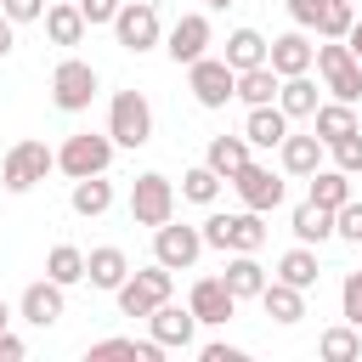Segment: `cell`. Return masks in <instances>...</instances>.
Returning <instances> with one entry per match:
<instances>
[{
    "instance_id": "obj_2",
    "label": "cell",
    "mask_w": 362,
    "mask_h": 362,
    "mask_svg": "<svg viewBox=\"0 0 362 362\" xmlns=\"http://www.w3.org/2000/svg\"><path fill=\"white\" fill-rule=\"evenodd\" d=\"M260 243H266V221H260V209H238V215H209L204 221V249H221V255H232V249H243V255H260Z\"/></svg>"
},
{
    "instance_id": "obj_41",
    "label": "cell",
    "mask_w": 362,
    "mask_h": 362,
    "mask_svg": "<svg viewBox=\"0 0 362 362\" xmlns=\"http://www.w3.org/2000/svg\"><path fill=\"white\" fill-rule=\"evenodd\" d=\"M45 6H51V0H0V11H6L11 23H40Z\"/></svg>"
},
{
    "instance_id": "obj_40",
    "label": "cell",
    "mask_w": 362,
    "mask_h": 362,
    "mask_svg": "<svg viewBox=\"0 0 362 362\" xmlns=\"http://www.w3.org/2000/svg\"><path fill=\"white\" fill-rule=\"evenodd\" d=\"M339 311H345V322L362 328V272H351V277L339 283Z\"/></svg>"
},
{
    "instance_id": "obj_6",
    "label": "cell",
    "mask_w": 362,
    "mask_h": 362,
    "mask_svg": "<svg viewBox=\"0 0 362 362\" xmlns=\"http://www.w3.org/2000/svg\"><path fill=\"white\" fill-rule=\"evenodd\" d=\"M317 74H322V85L334 90V102H356V96H362V62L351 57L345 40H322V45H317Z\"/></svg>"
},
{
    "instance_id": "obj_44",
    "label": "cell",
    "mask_w": 362,
    "mask_h": 362,
    "mask_svg": "<svg viewBox=\"0 0 362 362\" xmlns=\"http://www.w3.org/2000/svg\"><path fill=\"white\" fill-rule=\"evenodd\" d=\"M198 356H204V362H243V351H238V345H221V339H215V345H204Z\"/></svg>"
},
{
    "instance_id": "obj_24",
    "label": "cell",
    "mask_w": 362,
    "mask_h": 362,
    "mask_svg": "<svg viewBox=\"0 0 362 362\" xmlns=\"http://www.w3.org/2000/svg\"><path fill=\"white\" fill-rule=\"evenodd\" d=\"M277 90H283V74H277L272 62L238 74V102H243V107H266V102H277Z\"/></svg>"
},
{
    "instance_id": "obj_10",
    "label": "cell",
    "mask_w": 362,
    "mask_h": 362,
    "mask_svg": "<svg viewBox=\"0 0 362 362\" xmlns=\"http://www.w3.org/2000/svg\"><path fill=\"white\" fill-rule=\"evenodd\" d=\"M113 34H119V45L124 51H153L158 40H164V28H158V6L153 0H124L119 6V17H113Z\"/></svg>"
},
{
    "instance_id": "obj_29",
    "label": "cell",
    "mask_w": 362,
    "mask_h": 362,
    "mask_svg": "<svg viewBox=\"0 0 362 362\" xmlns=\"http://www.w3.org/2000/svg\"><path fill=\"white\" fill-rule=\"evenodd\" d=\"M288 232L300 238V243H328L334 238V209H322V204H300L294 215H288Z\"/></svg>"
},
{
    "instance_id": "obj_43",
    "label": "cell",
    "mask_w": 362,
    "mask_h": 362,
    "mask_svg": "<svg viewBox=\"0 0 362 362\" xmlns=\"http://www.w3.org/2000/svg\"><path fill=\"white\" fill-rule=\"evenodd\" d=\"M283 6H288L294 28H317V17H322V0H283Z\"/></svg>"
},
{
    "instance_id": "obj_34",
    "label": "cell",
    "mask_w": 362,
    "mask_h": 362,
    "mask_svg": "<svg viewBox=\"0 0 362 362\" xmlns=\"http://www.w3.org/2000/svg\"><path fill=\"white\" fill-rule=\"evenodd\" d=\"M45 277H57L62 288L85 283V249H74V243H57V249L45 255Z\"/></svg>"
},
{
    "instance_id": "obj_37",
    "label": "cell",
    "mask_w": 362,
    "mask_h": 362,
    "mask_svg": "<svg viewBox=\"0 0 362 362\" xmlns=\"http://www.w3.org/2000/svg\"><path fill=\"white\" fill-rule=\"evenodd\" d=\"M181 198H192V204H215V198H221V175H215L209 164H192V170L181 175Z\"/></svg>"
},
{
    "instance_id": "obj_20",
    "label": "cell",
    "mask_w": 362,
    "mask_h": 362,
    "mask_svg": "<svg viewBox=\"0 0 362 362\" xmlns=\"http://www.w3.org/2000/svg\"><path fill=\"white\" fill-rule=\"evenodd\" d=\"M243 136H249V147H283V136H288V113L277 107V102H266V107H249V119H243Z\"/></svg>"
},
{
    "instance_id": "obj_15",
    "label": "cell",
    "mask_w": 362,
    "mask_h": 362,
    "mask_svg": "<svg viewBox=\"0 0 362 362\" xmlns=\"http://www.w3.org/2000/svg\"><path fill=\"white\" fill-rule=\"evenodd\" d=\"M147 334H153L164 351H187V345H192V334H198V317H192V305L164 300V305L147 317Z\"/></svg>"
},
{
    "instance_id": "obj_19",
    "label": "cell",
    "mask_w": 362,
    "mask_h": 362,
    "mask_svg": "<svg viewBox=\"0 0 362 362\" xmlns=\"http://www.w3.org/2000/svg\"><path fill=\"white\" fill-rule=\"evenodd\" d=\"M260 311H266L272 322H283V328H294V322L305 317V288H294V283H283V277H272V283L260 288Z\"/></svg>"
},
{
    "instance_id": "obj_27",
    "label": "cell",
    "mask_w": 362,
    "mask_h": 362,
    "mask_svg": "<svg viewBox=\"0 0 362 362\" xmlns=\"http://www.w3.org/2000/svg\"><path fill=\"white\" fill-rule=\"evenodd\" d=\"M311 119H317V136H322L328 147H334V141H345L351 130H362V119H356V102H322Z\"/></svg>"
},
{
    "instance_id": "obj_38",
    "label": "cell",
    "mask_w": 362,
    "mask_h": 362,
    "mask_svg": "<svg viewBox=\"0 0 362 362\" xmlns=\"http://www.w3.org/2000/svg\"><path fill=\"white\" fill-rule=\"evenodd\" d=\"M334 238L362 243V198H345V204L334 209Z\"/></svg>"
},
{
    "instance_id": "obj_47",
    "label": "cell",
    "mask_w": 362,
    "mask_h": 362,
    "mask_svg": "<svg viewBox=\"0 0 362 362\" xmlns=\"http://www.w3.org/2000/svg\"><path fill=\"white\" fill-rule=\"evenodd\" d=\"M345 45H351V57H356V62H362V23H356V28H351V34H345Z\"/></svg>"
},
{
    "instance_id": "obj_35",
    "label": "cell",
    "mask_w": 362,
    "mask_h": 362,
    "mask_svg": "<svg viewBox=\"0 0 362 362\" xmlns=\"http://www.w3.org/2000/svg\"><path fill=\"white\" fill-rule=\"evenodd\" d=\"M345 198H351V175H345L339 164H334V170H317V175H311V204H322V209H339Z\"/></svg>"
},
{
    "instance_id": "obj_49",
    "label": "cell",
    "mask_w": 362,
    "mask_h": 362,
    "mask_svg": "<svg viewBox=\"0 0 362 362\" xmlns=\"http://www.w3.org/2000/svg\"><path fill=\"white\" fill-rule=\"evenodd\" d=\"M209 6H215V11H226V6H232V0H209Z\"/></svg>"
},
{
    "instance_id": "obj_30",
    "label": "cell",
    "mask_w": 362,
    "mask_h": 362,
    "mask_svg": "<svg viewBox=\"0 0 362 362\" xmlns=\"http://www.w3.org/2000/svg\"><path fill=\"white\" fill-rule=\"evenodd\" d=\"M317 356L322 362H362V328L356 322H339L317 339Z\"/></svg>"
},
{
    "instance_id": "obj_4",
    "label": "cell",
    "mask_w": 362,
    "mask_h": 362,
    "mask_svg": "<svg viewBox=\"0 0 362 362\" xmlns=\"http://www.w3.org/2000/svg\"><path fill=\"white\" fill-rule=\"evenodd\" d=\"M113 136H90V130H79V136H68L62 147H57V170L68 175V181H85V175H107V164H113Z\"/></svg>"
},
{
    "instance_id": "obj_33",
    "label": "cell",
    "mask_w": 362,
    "mask_h": 362,
    "mask_svg": "<svg viewBox=\"0 0 362 362\" xmlns=\"http://www.w3.org/2000/svg\"><path fill=\"white\" fill-rule=\"evenodd\" d=\"M277 277L294 283V288H311V283L322 277V272H317V249H311V243H294V249L277 260Z\"/></svg>"
},
{
    "instance_id": "obj_22",
    "label": "cell",
    "mask_w": 362,
    "mask_h": 362,
    "mask_svg": "<svg viewBox=\"0 0 362 362\" xmlns=\"http://www.w3.org/2000/svg\"><path fill=\"white\" fill-rule=\"evenodd\" d=\"M85 11H79V0H51L45 6V34H51V45H79L85 40Z\"/></svg>"
},
{
    "instance_id": "obj_45",
    "label": "cell",
    "mask_w": 362,
    "mask_h": 362,
    "mask_svg": "<svg viewBox=\"0 0 362 362\" xmlns=\"http://www.w3.org/2000/svg\"><path fill=\"white\" fill-rule=\"evenodd\" d=\"M23 356H28V345H23V339L6 328V334H0V362H23Z\"/></svg>"
},
{
    "instance_id": "obj_17",
    "label": "cell",
    "mask_w": 362,
    "mask_h": 362,
    "mask_svg": "<svg viewBox=\"0 0 362 362\" xmlns=\"http://www.w3.org/2000/svg\"><path fill=\"white\" fill-rule=\"evenodd\" d=\"M266 62H272L283 79H294V74H311V68H317V45L305 40V28H288V34H277V40H272Z\"/></svg>"
},
{
    "instance_id": "obj_42",
    "label": "cell",
    "mask_w": 362,
    "mask_h": 362,
    "mask_svg": "<svg viewBox=\"0 0 362 362\" xmlns=\"http://www.w3.org/2000/svg\"><path fill=\"white\" fill-rule=\"evenodd\" d=\"M119 6H124V0H79V11H85V23H90V28H96V23H113V17H119Z\"/></svg>"
},
{
    "instance_id": "obj_36",
    "label": "cell",
    "mask_w": 362,
    "mask_h": 362,
    "mask_svg": "<svg viewBox=\"0 0 362 362\" xmlns=\"http://www.w3.org/2000/svg\"><path fill=\"white\" fill-rule=\"evenodd\" d=\"M351 28H356V6H351V0H322L317 34H322V40H345Z\"/></svg>"
},
{
    "instance_id": "obj_12",
    "label": "cell",
    "mask_w": 362,
    "mask_h": 362,
    "mask_svg": "<svg viewBox=\"0 0 362 362\" xmlns=\"http://www.w3.org/2000/svg\"><path fill=\"white\" fill-rule=\"evenodd\" d=\"M198 255H204V226H175V221L153 226V260H164L170 272H187Z\"/></svg>"
},
{
    "instance_id": "obj_1",
    "label": "cell",
    "mask_w": 362,
    "mask_h": 362,
    "mask_svg": "<svg viewBox=\"0 0 362 362\" xmlns=\"http://www.w3.org/2000/svg\"><path fill=\"white\" fill-rule=\"evenodd\" d=\"M170 288H175V272H170L164 260H153V266L130 272V277L113 288V300H119V317H153V311L170 300Z\"/></svg>"
},
{
    "instance_id": "obj_46",
    "label": "cell",
    "mask_w": 362,
    "mask_h": 362,
    "mask_svg": "<svg viewBox=\"0 0 362 362\" xmlns=\"http://www.w3.org/2000/svg\"><path fill=\"white\" fill-rule=\"evenodd\" d=\"M11 45H17V23H11L6 11H0V62L11 57Z\"/></svg>"
},
{
    "instance_id": "obj_48",
    "label": "cell",
    "mask_w": 362,
    "mask_h": 362,
    "mask_svg": "<svg viewBox=\"0 0 362 362\" xmlns=\"http://www.w3.org/2000/svg\"><path fill=\"white\" fill-rule=\"evenodd\" d=\"M6 328H11V311H6V300H0V334H6Z\"/></svg>"
},
{
    "instance_id": "obj_21",
    "label": "cell",
    "mask_w": 362,
    "mask_h": 362,
    "mask_svg": "<svg viewBox=\"0 0 362 362\" xmlns=\"http://www.w3.org/2000/svg\"><path fill=\"white\" fill-rule=\"evenodd\" d=\"M124 277H130V260H124V249L102 243V249H90V255H85V283H90V288H107V294H113Z\"/></svg>"
},
{
    "instance_id": "obj_3",
    "label": "cell",
    "mask_w": 362,
    "mask_h": 362,
    "mask_svg": "<svg viewBox=\"0 0 362 362\" xmlns=\"http://www.w3.org/2000/svg\"><path fill=\"white\" fill-rule=\"evenodd\" d=\"M107 136L119 141V147H147L153 141V102L141 96V90H113V102H107Z\"/></svg>"
},
{
    "instance_id": "obj_39",
    "label": "cell",
    "mask_w": 362,
    "mask_h": 362,
    "mask_svg": "<svg viewBox=\"0 0 362 362\" xmlns=\"http://www.w3.org/2000/svg\"><path fill=\"white\" fill-rule=\"evenodd\" d=\"M328 153H334V164H339L345 175H362V130H351V136H345V141H334Z\"/></svg>"
},
{
    "instance_id": "obj_5",
    "label": "cell",
    "mask_w": 362,
    "mask_h": 362,
    "mask_svg": "<svg viewBox=\"0 0 362 362\" xmlns=\"http://www.w3.org/2000/svg\"><path fill=\"white\" fill-rule=\"evenodd\" d=\"M96 90H102V79H96V68H90V62L62 57V62L51 68V102H57L62 113H85V107L96 102Z\"/></svg>"
},
{
    "instance_id": "obj_16",
    "label": "cell",
    "mask_w": 362,
    "mask_h": 362,
    "mask_svg": "<svg viewBox=\"0 0 362 362\" xmlns=\"http://www.w3.org/2000/svg\"><path fill=\"white\" fill-rule=\"evenodd\" d=\"M68 288L57 283V277H40V283H28L23 288V300H17V311H23V322H34V328H51V322H62V300Z\"/></svg>"
},
{
    "instance_id": "obj_23",
    "label": "cell",
    "mask_w": 362,
    "mask_h": 362,
    "mask_svg": "<svg viewBox=\"0 0 362 362\" xmlns=\"http://www.w3.org/2000/svg\"><path fill=\"white\" fill-rule=\"evenodd\" d=\"M221 277H226V288H232L238 300H260V288L272 283V277H266V266H260L255 255H243V249H232V260H226V272H221Z\"/></svg>"
},
{
    "instance_id": "obj_25",
    "label": "cell",
    "mask_w": 362,
    "mask_h": 362,
    "mask_svg": "<svg viewBox=\"0 0 362 362\" xmlns=\"http://www.w3.org/2000/svg\"><path fill=\"white\" fill-rule=\"evenodd\" d=\"M266 51H272V40H266L260 28H232V34H226V51H221V57H226V62H232V68L243 74V68H260V62H266Z\"/></svg>"
},
{
    "instance_id": "obj_18",
    "label": "cell",
    "mask_w": 362,
    "mask_h": 362,
    "mask_svg": "<svg viewBox=\"0 0 362 362\" xmlns=\"http://www.w3.org/2000/svg\"><path fill=\"white\" fill-rule=\"evenodd\" d=\"M277 153H283V170H288V175H305V181H311V175L322 170V153H328V141H322L317 130H311V136H294V130H288Z\"/></svg>"
},
{
    "instance_id": "obj_11",
    "label": "cell",
    "mask_w": 362,
    "mask_h": 362,
    "mask_svg": "<svg viewBox=\"0 0 362 362\" xmlns=\"http://www.w3.org/2000/svg\"><path fill=\"white\" fill-rule=\"evenodd\" d=\"M209 40H215L209 17H204V11H181L175 28H170V40H164V51H170L175 68H192L198 57H209Z\"/></svg>"
},
{
    "instance_id": "obj_9",
    "label": "cell",
    "mask_w": 362,
    "mask_h": 362,
    "mask_svg": "<svg viewBox=\"0 0 362 362\" xmlns=\"http://www.w3.org/2000/svg\"><path fill=\"white\" fill-rule=\"evenodd\" d=\"M187 90L198 96V107H226L238 96V68L226 57H198L187 68Z\"/></svg>"
},
{
    "instance_id": "obj_28",
    "label": "cell",
    "mask_w": 362,
    "mask_h": 362,
    "mask_svg": "<svg viewBox=\"0 0 362 362\" xmlns=\"http://www.w3.org/2000/svg\"><path fill=\"white\" fill-rule=\"evenodd\" d=\"M68 204H74V215L96 221V215H107V209H113V181H102V175H85V181H74Z\"/></svg>"
},
{
    "instance_id": "obj_31",
    "label": "cell",
    "mask_w": 362,
    "mask_h": 362,
    "mask_svg": "<svg viewBox=\"0 0 362 362\" xmlns=\"http://www.w3.org/2000/svg\"><path fill=\"white\" fill-rule=\"evenodd\" d=\"M277 107L288 113V119H311L322 102H317V85H311V74H294V79H283V90H277Z\"/></svg>"
},
{
    "instance_id": "obj_7",
    "label": "cell",
    "mask_w": 362,
    "mask_h": 362,
    "mask_svg": "<svg viewBox=\"0 0 362 362\" xmlns=\"http://www.w3.org/2000/svg\"><path fill=\"white\" fill-rule=\"evenodd\" d=\"M51 170H57V153H51L45 141H17V147L0 158V181H6V192H28V187H40Z\"/></svg>"
},
{
    "instance_id": "obj_13",
    "label": "cell",
    "mask_w": 362,
    "mask_h": 362,
    "mask_svg": "<svg viewBox=\"0 0 362 362\" xmlns=\"http://www.w3.org/2000/svg\"><path fill=\"white\" fill-rule=\"evenodd\" d=\"M232 187H238V198H243V209H260V215H272L277 204H283V175L277 170H266V164H243L238 175H232Z\"/></svg>"
},
{
    "instance_id": "obj_26",
    "label": "cell",
    "mask_w": 362,
    "mask_h": 362,
    "mask_svg": "<svg viewBox=\"0 0 362 362\" xmlns=\"http://www.w3.org/2000/svg\"><path fill=\"white\" fill-rule=\"evenodd\" d=\"M204 164H209L221 181H232V175L249 164V136H215V141L204 147Z\"/></svg>"
},
{
    "instance_id": "obj_14",
    "label": "cell",
    "mask_w": 362,
    "mask_h": 362,
    "mask_svg": "<svg viewBox=\"0 0 362 362\" xmlns=\"http://www.w3.org/2000/svg\"><path fill=\"white\" fill-rule=\"evenodd\" d=\"M187 305H192V317L209 322V328H226V322L238 317V294L226 288V277H198L192 294H187Z\"/></svg>"
},
{
    "instance_id": "obj_8",
    "label": "cell",
    "mask_w": 362,
    "mask_h": 362,
    "mask_svg": "<svg viewBox=\"0 0 362 362\" xmlns=\"http://www.w3.org/2000/svg\"><path fill=\"white\" fill-rule=\"evenodd\" d=\"M130 221H136V226H164V221H175V181L158 175V170L136 175V187H130Z\"/></svg>"
},
{
    "instance_id": "obj_32",
    "label": "cell",
    "mask_w": 362,
    "mask_h": 362,
    "mask_svg": "<svg viewBox=\"0 0 362 362\" xmlns=\"http://www.w3.org/2000/svg\"><path fill=\"white\" fill-rule=\"evenodd\" d=\"M90 356H136V362H164V345L147 334V339H130V334H113V339H96Z\"/></svg>"
}]
</instances>
